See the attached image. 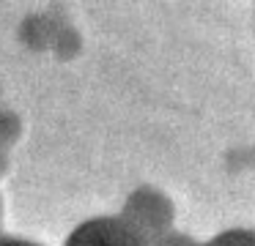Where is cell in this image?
<instances>
[{"instance_id": "5b68a950", "label": "cell", "mask_w": 255, "mask_h": 246, "mask_svg": "<svg viewBox=\"0 0 255 246\" xmlns=\"http://www.w3.org/2000/svg\"><path fill=\"white\" fill-rule=\"evenodd\" d=\"M0 246H41V244H33V241H25V238H14V235H3Z\"/></svg>"}, {"instance_id": "277c9868", "label": "cell", "mask_w": 255, "mask_h": 246, "mask_svg": "<svg viewBox=\"0 0 255 246\" xmlns=\"http://www.w3.org/2000/svg\"><path fill=\"white\" fill-rule=\"evenodd\" d=\"M148 246H203L200 241H195L189 233H167V235H162V238H156V241H151Z\"/></svg>"}, {"instance_id": "3957f363", "label": "cell", "mask_w": 255, "mask_h": 246, "mask_svg": "<svg viewBox=\"0 0 255 246\" xmlns=\"http://www.w3.org/2000/svg\"><path fill=\"white\" fill-rule=\"evenodd\" d=\"M203 246H255V230L250 227H231L209 238Z\"/></svg>"}, {"instance_id": "6da1fadb", "label": "cell", "mask_w": 255, "mask_h": 246, "mask_svg": "<svg viewBox=\"0 0 255 246\" xmlns=\"http://www.w3.org/2000/svg\"><path fill=\"white\" fill-rule=\"evenodd\" d=\"M121 219L132 224L145 241H156L162 235L173 233V222H176V205L173 200L156 186H137L129 191L127 202L121 208Z\"/></svg>"}, {"instance_id": "8992f818", "label": "cell", "mask_w": 255, "mask_h": 246, "mask_svg": "<svg viewBox=\"0 0 255 246\" xmlns=\"http://www.w3.org/2000/svg\"><path fill=\"white\" fill-rule=\"evenodd\" d=\"M0 219H3V202H0Z\"/></svg>"}, {"instance_id": "7a4b0ae2", "label": "cell", "mask_w": 255, "mask_h": 246, "mask_svg": "<svg viewBox=\"0 0 255 246\" xmlns=\"http://www.w3.org/2000/svg\"><path fill=\"white\" fill-rule=\"evenodd\" d=\"M63 246H148V241L121 216H94L77 224Z\"/></svg>"}]
</instances>
